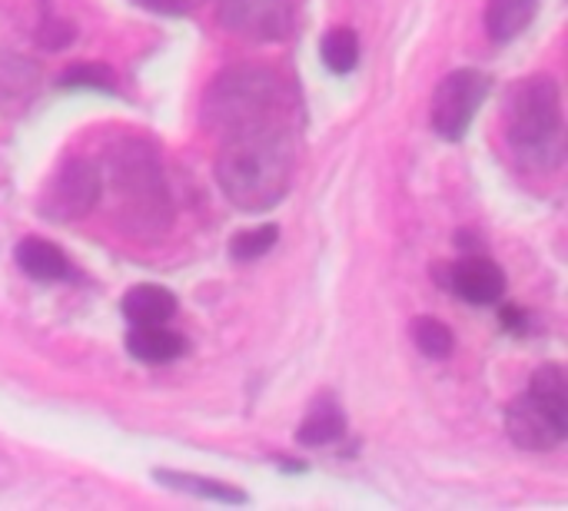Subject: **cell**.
I'll list each match as a JSON object with an SVG mask.
<instances>
[{
	"label": "cell",
	"mask_w": 568,
	"mask_h": 511,
	"mask_svg": "<svg viewBox=\"0 0 568 511\" xmlns=\"http://www.w3.org/2000/svg\"><path fill=\"white\" fill-rule=\"evenodd\" d=\"M216 183L243 213L273 209L293 183V140L283 120L223 136L216 153Z\"/></svg>",
	"instance_id": "cell-1"
},
{
	"label": "cell",
	"mask_w": 568,
	"mask_h": 511,
	"mask_svg": "<svg viewBox=\"0 0 568 511\" xmlns=\"http://www.w3.org/2000/svg\"><path fill=\"white\" fill-rule=\"evenodd\" d=\"M100 193L113 200V223L130 236H156L170 223V190L160 156L146 140H116L100 166Z\"/></svg>",
	"instance_id": "cell-2"
},
{
	"label": "cell",
	"mask_w": 568,
	"mask_h": 511,
	"mask_svg": "<svg viewBox=\"0 0 568 511\" xmlns=\"http://www.w3.org/2000/svg\"><path fill=\"white\" fill-rule=\"evenodd\" d=\"M506 140L529 166L562 163V93L546 73L519 80L503 103Z\"/></svg>",
	"instance_id": "cell-3"
},
{
	"label": "cell",
	"mask_w": 568,
	"mask_h": 511,
	"mask_svg": "<svg viewBox=\"0 0 568 511\" xmlns=\"http://www.w3.org/2000/svg\"><path fill=\"white\" fill-rule=\"evenodd\" d=\"M283 83L263 67H226L203 96V126L220 140L260 123L283 120Z\"/></svg>",
	"instance_id": "cell-4"
},
{
	"label": "cell",
	"mask_w": 568,
	"mask_h": 511,
	"mask_svg": "<svg viewBox=\"0 0 568 511\" xmlns=\"http://www.w3.org/2000/svg\"><path fill=\"white\" fill-rule=\"evenodd\" d=\"M506 432L526 452H552L568 436V379L559 362H542L529 389L509 402Z\"/></svg>",
	"instance_id": "cell-5"
},
{
	"label": "cell",
	"mask_w": 568,
	"mask_h": 511,
	"mask_svg": "<svg viewBox=\"0 0 568 511\" xmlns=\"http://www.w3.org/2000/svg\"><path fill=\"white\" fill-rule=\"evenodd\" d=\"M100 196V166L80 156H67L43 183L37 213L50 223H73L83 219Z\"/></svg>",
	"instance_id": "cell-6"
},
{
	"label": "cell",
	"mask_w": 568,
	"mask_h": 511,
	"mask_svg": "<svg viewBox=\"0 0 568 511\" xmlns=\"http://www.w3.org/2000/svg\"><path fill=\"white\" fill-rule=\"evenodd\" d=\"M489 86H493V80L473 67H463V70H453L449 76H443L433 93V106H429L433 130L449 143L463 140L469 133L479 106L486 103Z\"/></svg>",
	"instance_id": "cell-7"
},
{
	"label": "cell",
	"mask_w": 568,
	"mask_h": 511,
	"mask_svg": "<svg viewBox=\"0 0 568 511\" xmlns=\"http://www.w3.org/2000/svg\"><path fill=\"white\" fill-rule=\"evenodd\" d=\"M220 23L253 43H270L290 33L293 3L290 0H220Z\"/></svg>",
	"instance_id": "cell-8"
},
{
	"label": "cell",
	"mask_w": 568,
	"mask_h": 511,
	"mask_svg": "<svg viewBox=\"0 0 568 511\" xmlns=\"http://www.w3.org/2000/svg\"><path fill=\"white\" fill-rule=\"evenodd\" d=\"M443 279L446 286L466 299L469 306H493L506 296V273L499 263H493L489 256H466L453 266H443Z\"/></svg>",
	"instance_id": "cell-9"
},
{
	"label": "cell",
	"mask_w": 568,
	"mask_h": 511,
	"mask_svg": "<svg viewBox=\"0 0 568 511\" xmlns=\"http://www.w3.org/2000/svg\"><path fill=\"white\" fill-rule=\"evenodd\" d=\"M126 352L136 362H146V366H166V362H173V359H180L186 352V339L180 333L166 329V323L130 326Z\"/></svg>",
	"instance_id": "cell-10"
},
{
	"label": "cell",
	"mask_w": 568,
	"mask_h": 511,
	"mask_svg": "<svg viewBox=\"0 0 568 511\" xmlns=\"http://www.w3.org/2000/svg\"><path fill=\"white\" fill-rule=\"evenodd\" d=\"M17 266L37 283H63L70 276V259L47 239H23L17 246Z\"/></svg>",
	"instance_id": "cell-11"
},
{
	"label": "cell",
	"mask_w": 568,
	"mask_h": 511,
	"mask_svg": "<svg viewBox=\"0 0 568 511\" xmlns=\"http://www.w3.org/2000/svg\"><path fill=\"white\" fill-rule=\"evenodd\" d=\"M176 313V296L156 283H143L133 286L123 296V316L130 319V326H150V323H170Z\"/></svg>",
	"instance_id": "cell-12"
},
{
	"label": "cell",
	"mask_w": 568,
	"mask_h": 511,
	"mask_svg": "<svg viewBox=\"0 0 568 511\" xmlns=\"http://www.w3.org/2000/svg\"><path fill=\"white\" fill-rule=\"evenodd\" d=\"M539 0H489L486 3V33L496 43H509L519 33H526V27L536 20Z\"/></svg>",
	"instance_id": "cell-13"
},
{
	"label": "cell",
	"mask_w": 568,
	"mask_h": 511,
	"mask_svg": "<svg viewBox=\"0 0 568 511\" xmlns=\"http://www.w3.org/2000/svg\"><path fill=\"white\" fill-rule=\"evenodd\" d=\"M156 482H163L166 489L173 492H183V495H193V499H206V502H216V505H246L250 499L226 486V482H216V479H203V476H186V472H166V469H156L153 472Z\"/></svg>",
	"instance_id": "cell-14"
},
{
	"label": "cell",
	"mask_w": 568,
	"mask_h": 511,
	"mask_svg": "<svg viewBox=\"0 0 568 511\" xmlns=\"http://www.w3.org/2000/svg\"><path fill=\"white\" fill-rule=\"evenodd\" d=\"M346 436V416L343 409L329 399V402H316L310 409V416L300 422L296 429V442L306 446V449H323V446H333Z\"/></svg>",
	"instance_id": "cell-15"
},
{
	"label": "cell",
	"mask_w": 568,
	"mask_h": 511,
	"mask_svg": "<svg viewBox=\"0 0 568 511\" xmlns=\"http://www.w3.org/2000/svg\"><path fill=\"white\" fill-rule=\"evenodd\" d=\"M320 57H323L326 70H333L339 76L353 73L356 63H359V37H356V30H349V27L326 30V37L320 40Z\"/></svg>",
	"instance_id": "cell-16"
},
{
	"label": "cell",
	"mask_w": 568,
	"mask_h": 511,
	"mask_svg": "<svg viewBox=\"0 0 568 511\" xmlns=\"http://www.w3.org/2000/svg\"><path fill=\"white\" fill-rule=\"evenodd\" d=\"M413 343L416 349L426 356V359H449L453 349H456V339H453V329L433 316H419L413 323Z\"/></svg>",
	"instance_id": "cell-17"
},
{
	"label": "cell",
	"mask_w": 568,
	"mask_h": 511,
	"mask_svg": "<svg viewBox=\"0 0 568 511\" xmlns=\"http://www.w3.org/2000/svg\"><path fill=\"white\" fill-rule=\"evenodd\" d=\"M276 239H280V229H276L273 223H263V226H253V229H243L240 236H233L230 253H233L236 259L250 263V259L266 256V253L276 246Z\"/></svg>",
	"instance_id": "cell-18"
},
{
	"label": "cell",
	"mask_w": 568,
	"mask_h": 511,
	"mask_svg": "<svg viewBox=\"0 0 568 511\" xmlns=\"http://www.w3.org/2000/svg\"><path fill=\"white\" fill-rule=\"evenodd\" d=\"M57 86H67V90H103V93H113V73L100 63H77L70 70H63L57 76Z\"/></svg>",
	"instance_id": "cell-19"
},
{
	"label": "cell",
	"mask_w": 568,
	"mask_h": 511,
	"mask_svg": "<svg viewBox=\"0 0 568 511\" xmlns=\"http://www.w3.org/2000/svg\"><path fill=\"white\" fill-rule=\"evenodd\" d=\"M37 40H40L47 50H60V47H67V43L73 40V27L47 13V17H43V23L37 27Z\"/></svg>",
	"instance_id": "cell-20"
},
{
	"label": "cell",
	"mask_w": 568,
	"mask_h": 511,
	"mask_svg": "<svg viewBox=\"0 0 568 511\" xmlns=\"http://www.w3.org/2000/svg\"><path fill=\"white\" fill-rule=\"evenodd\" d=\"M499 323H503V329H506V333H513V336L529 333V313H526V309H519V306H503Z\"/></svg>",
	"instance_id": "cell-21"
},
{
	"label": "cell",
	"mask_w": 568,
	"mask_h": 511,
	"mask_svg": "<svg viewBox=\"0 0 568 511\" xmlns=\"http://www.w3.org/2000/svg\"><path fill=\"white\" fill-rule=\"evenodd\" d=\"M136 7H143V10H153V13H183L186 10V3L190 0H133Z\"/></svg>",
	"instance_id": "cell-22"
}]
</instances>
